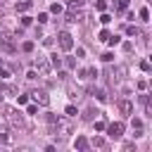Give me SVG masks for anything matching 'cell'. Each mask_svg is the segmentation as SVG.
<instances>
[{
  "mask_svg": "<svg viewBox=\"0 0 152 152\" xmlns=\"http://www.w3.org/2000/svg\"><path fill=\"white\" fill-rule=\"evenodd\" d=\"M0 48H2L5 52H14V50H17V45H14V36L7 33V31H2V33H0Z\"/></svg>",
  "mask_w": 152,
  "mask_h": 152,
  "instance_id": "cell-1",
  "label": "cell"
},
{
  "mask_svg": "<svg viewBox=\"0 0 152 152\" xmlns=\"http://www.w3.org/2000/svg\"><path fill=\"white\" fill-rule=\"evenodd\" d=\"M57 43H59V48H62L64 52H69V50L74 48V38H71V33H66V31H62V33L57 36Z\"/></svg>",
  "mask_w": 152,
  "mask_h": 152,
  "instance_id": "cell-2",
  "label": "cell"
},
{
  "mask_svg": "<svg viewBox=\"0 0 152 152\" xmlns=\"http://www.w3.org/2000/svg\"><path fill=\"white\" fill-rule=\"evenodd\" d=\"M5 119H7L12 126H19V128H21V114H19L14 107H5Z\"/></svg>",
  "mask_w": 152,
  "mask_h": 152,
  "instance_id": "cell-3",
  "label": "cell"
},
{
  "mask_svg": "<svg viewBox=\"0 0 152 152\" xmlns=\"http://www.w3.org/2000/svg\"><path fill=\"white\" fill-rule=\"evenodd\" d=\"M104 131H107L112 138H121V135H124V124H121V121H112V124L104 126Z\"/></svg>",
  "mask_w": 152,
  "mask_h": 152,
  "instance_id": "cell-4",
  "label": "cell"
},
{
  "mask_svg": "<svg viewBox=\"0 0 152 152\" xmlns=\"http://www.w3.org/2000/svg\"><path fill=\"white\" fill-rule=\"evenodd\" d=\"M36 69H38V74H40V76H48V74H50V69H52V64H50L45 57H38V59H36Z\"/></svg>",
  "mask_w": 152,
  "mask_h": 152,
  "instance_id": "cell-5",
  "label": "cell"
},
{
  "mask_svg": "<svg viewBox=\"0 0 152 152\" xmlns=\"http://www.w3.org/2000/svg\"><path fill=\"white\" fill-rule=\"evenodd\" d=\"M28 95L36 100V104H43V107H45V104H50V95H48L45 90H33V93H28Z\"/></svg>",
  "mask_w": 152,
  "mask_h": 152,
  "instance_id": "cell-6",
  "label": "cell"
},
{
  "mask_svg": "<svg viewBox=\"0 0 152 152\" xmlns=\"http://www.w3.org/2000/svg\"><path fill=\"white\" fill-rule=\"evenodd\" d=\"M66 21H69V24L83 21V12H81V10H69V12H66Z\"/></svg>",
  "mask_w": 152,
  "mask_h": 152,
  "instance_id": "cell-7",
  "label": "cell"
},
{
  "mask_svg": "<svg viewBox=\"0 0 152 152\" xmlns=\"http://www.w3.org/2000/svg\"><path fill=\"white\" fill-rule=\"evenodd\" d=\"M119 109H121V114L131 116V114H133V102H131V100H121V102H119Z\"/></svg>",
  "mask_w": 152,
  "mask_h": 152,
  "instance_id": "cell-8",
  "label": "cell"
},
{
  "mask_svg": "<svg viewBox=\"0 0 152 152\" xmlns=\"http://www.w3.org/2000/svg\"><path fill=\"white\" fill-rule=\"evenodd\" d=\"M76 150L86 152V150H88V140H86V138H76Z\"/></svg>",
  "mask_w": 152,
  "mask_h": 152,
  "instance_id": "cell-9",
  "label": "cell"
},
{
  "mask_svg": "<svg viewBox=\"0 0 152 152\" xmlns=\"http://www.w3.org/2000/svg\"><path fill=\"white\" fill-rule=\"evenodd\" d=\"M83 7V0H69V10H81Z\"/></svg>",
  "mask_w": 152,
  "mask_h": 152,
  "instance_id": "cell-10",
  "label": "cell"
},
{
  "mask_svg": "<svg viewBox=\"0 0 152 152\" xmlns=\"http://www.w3.org/2000/svg\"><path fill=\"white\" fill-rule=\"evenodd\" d=\"M28 7H31V2H28V0H24V2H19V5H17V12H26Z\"/></svg>",
  "mask_w": 152,
  "mask_h": 152,
  "instance_id": "cell-11",
  "label": "cell"
},
{
  "mask_svg": "<svg viewBox=\"0 0 152 152\" xmlns=\"http://www.w3.org/2000/svg\"><path fill=\"white\" fill-rule=\"evenodd\" d=\"M33 48H36V45H33V40H26V43L21 45V50H24V52H33Z\"/></svg>",
  "mask_w": 152,
  "mask_h": 152,
  "instance_id": "cell-12",
  "label": "cell"
},
{
  "mask_svg": "<svg viewBox=\"0 0 152 152\" xmlns=\"http://www.w3.org/2000/svg\"><path fill=\"white\" fill-rule=\"evenodd\" d=\"M50 12H52V14H59V12H62V5H59V2H52V5H50Z\"/></svg>",
  "mask_w": 152,
  "mask_h": 152,
  "instance_id": "cell-13",
  "label": "cell"
},
{
  "mask_svg": "<svg viewBox=\"0 0 152 152\" xmlns=\"http://www.w3.org/2000/svg\"><path fill=\"white\" fill-rule=\"evenodd\" d=\"M64 114H66V116H76L78 112H76V107H74V104H69V107L64 109Z\"/></svg>",
  "mask_w": 152,
  "mask_h": 152,
  "instance_id": "cell-14",
  "label": "cell"
},
{
  "mask_svg": "<svg viewBox=\"0 0 152 152\" xmlns=\"http://www.w3.org/2000/svg\"><path fill=\"white\" fill-rule=\"evenodd\" d=\"M95 7H97V12H104V10H107V2H104V0H97Z\"/></svg>",
  "mask_w": 152,
  "mask_h": 152,
  "instance_id": "cell-15",
  "label": "cell"
},
{
  "mask_svg": "<svg viewBox=\"0 0 152 152\" xmlns=\"http://www.w3.org/2000/svg\"><path fill=\"white\" fill-rule=\"evenodd\" d=\"M147 17H150V10H147V7H142V10H140V19H142V21H147Z\"/></svg>",
  "mask_w": 152,
  "mask_h": 152,
  "instance_id": "cell-16",
  "label": "cell"
},
{
  "mask_svg": "<svg viewBox=\"0 0 152 152\" xmlns=\"http://www.w3.org/2000/svg\"><path fill=\"white\" fill-rule=\"evenodd\" d=\"M109 36H112V33H109L107 28H102V31H100V40H104V43H107V38H109Z\"/></svg>",
  "mask_w": 152,
  "mask_h": 152,
  "instance_id": "cell-17",
  "label": "cell"
},
{
  "mask_svg": "<svg viewBox=\"0 0 152 152\" xmlns=\"http://www.w3.org/2000/svg\"><path fill=\"white\" fill-rule=\"evenodd\" d=\"M17 102L19 104H28V95H17Z\"/></svg>",
  "mask_w": 152,
  "mask_h": 152,
  "instance_id": "cell-18",
  "label": "cell"
},
{
  "mask_svg": "<svg viewBox=\"0 0 152 152\" xmlns=\"http://www.w3.org/2000/svg\"><path fill=\"white\" fill-rule=\"evenodd\" d=\"M45 21H48V12H40L38 14V24H45Z\"/></svg>",
  "mask_w": 152,
  "mask_h": 152,
  "instance_id": "cell-19",
  "label": "cell"
},
{
  "mask_svg": "<svg viewBox=\"0 0 152 152\" xmlns=\"http://www.w3.org/2000/svg\"><path fill=\"white\" fill-rule=\"evenodd\" d=\"M107 43H109V45H119V36H109Z\"/></svg>",
  "mask_w": 152,
  "mask_h": 152,
  "instance_id": "cell-20",
  "label": "cell"
},
{
  "mask_svg": "<svg viewBox=\"0 0 152 152\" xmlns=\"http://www.w3.org/2000/svg\"><path fill=\"white\" fill-rule=\"evenodd\" d=\"M124 152H135V145H133V142H126V145H124Z\"/></svg>",
  "mask_w": 152,
  "mask_h": 152,
  "instance_id": "cell-21",
  "label": "cell"
},
{
  "mask_svg": "<svg viewBox=\"0 0 152 152\" xmlns=\"http://www.w3.org/2000/svg\"><path fill=\"white\" fill-rule=\"evenodd\" d=\"M100 21H102V24H109V21H112V17H109V14H104V12H102V17H100Z\"/></svg>",
  "mask_w": 152,
  "mask_h": 152,
  "instance_id": "cell-22",
  "label": "cell"
},
{
  "mask_svg": "<svg viewBox=\"0 0 152 152\" xmlns=\"http://www.w3.org/2000/svg\"><path fill=\"white\" fill-rule=\"evenodd\" d=\"M112 59H114L112 52H104V55H102V62H112Z\"/></svg>",
  "mask_w": 152,
  "mask_h": 152,
  "instance_id": "cell-23",
  "label": "cell"
},
{
  "mask_svg": "<svg viewBox=\"0 0 152 152\" xmlns=\"http://www.w3.org/2000/svg\"><path fill=\"white\" fill-rule=\"evenodd\" d=\"M140 69H142V71H150V62L142 59V62H140Z\"/></svg>",
  "mask_w": 152,
  "mask_h": 152,
  "instance_id": "cell-24",
  "label": "cell"
},
{
  "mask_svg": "<svg viewBox=\"0 0 152 152\" xmlns=\"http://www.w3.org/2000/svg\"><path fill=\"white\" fill-rule=\"evenodd\" d=\"M36 112H38L36 104H28V107H26V114H36Z\"/></svg>",
  "mask_w": 152,
  "mask_h": 152,
  "instance_id": "cell-25",
  "label": "cell"
},
{
  "mask_svg": "<svg viewBox=\"0 0 152 152\" xmlns=\"http://www.w3.org/2000/svg\"><path fill=\"white\" fill-rule=\"evenodd\" d=\"M104 126H107L104 121H95V131H104Z\"/></svg>",
  "mask_w": 152,
  "mask_h": 152,
  "instance_id": "cell-26",
  "label": "cell"
},
{
  "mask_svg": "<svg viewBox=\"0 0 152 152\" xmlns=\"http://www.w3.org/2000/svg\"><path fill=\"white\" fill-rule=\"evenodd\" d=\"M93 145H95V147H104V140H102V138H95Z\"/></svg>",
  "mask_w": 152,
  "mask_h": 152,
  "instance_id": "cell-27",
  "label": "cell"
},
{
  "mask_svg": "<svg viewBox=\"0 0 152 152\" xmlns=\"http://www.w3.org/2000/svg\"><path fill=\"white\" fill-rule=\"evenodd\" d=\"M128 2H131V0H119V5H116V7H119V10H126V7H128Z\"/></svg>",
  "mask_w": 152,
  "mask_h": 152,
  "instance_id": "cell-28",
  "label": "cell"
},
{
  "mask_svg": "<svg viewBox=\"0 0 152 152\" xmlns=\"http://www.w3.org/2000/svg\"><path fill=\"white\" fill-rule=\"evenodd\" d=\"M21 26H31V17H21Z\"/></svg>",
  "mask_w": 152,
  "mask_h": 152,
  "instance_id": "cell-29",
  "label": "cell"
},
{
  "mask_svg": "<svg viewBox=\"0 0 152 152\" xmlns=\"http://www.w3.org/2000/svg\"><path fill=\"white\" fill-rule=\"evenodd\" d=\"M138 33H140V31H138L135 26H128V36H138Z\"/></svg>",
  "mask_w": 152,
  "mask_h": 152,
  "instance_id": "cell-30",
  "label": "cell"
},
{
  "mask_svg": "<svg viewBox=\"0 0 152 152\" xmlns=\"http://www.w3.org/2000/svg\"><path fill=\"white\" fill-rule=\"evenodd\" d=\"M50 64H52V66H59L62 62H59V57H57V55H52V62H50Z\"/></svg>",
  "mask_w": 152,
  "mask_h": 152,
  "instance_id": "cell-31",
  "label": "cell"
},
{
  "mask_svg": "<svg viewBox=\"0 0 152 152\" xmlns=\"http://www.w3.org/2000/svg\"><path fill=\"white\" fill-rule=\"evenodd\" d=\"M0 66H2V59H0Z\"/></svg>",
  "mask_w": 152,
  "mask_h": 152,
  "instance_id": "cell-32",
  "label": "cell"
},
{
  "mask_svg": "<svg viewBox=\"0 0 152 152\" xmlns=\"http://www.w3.org/2000/svg\"><path fill=\"white\" fill-rule=\"evenodd\" d=\"M0 97H2V95H0Z\"/></svg>",
  "mask_w": 152,
  "mask_h": 152,
  "instance_id": "cell-33",
  "label": "cell"
}]
</instances>
